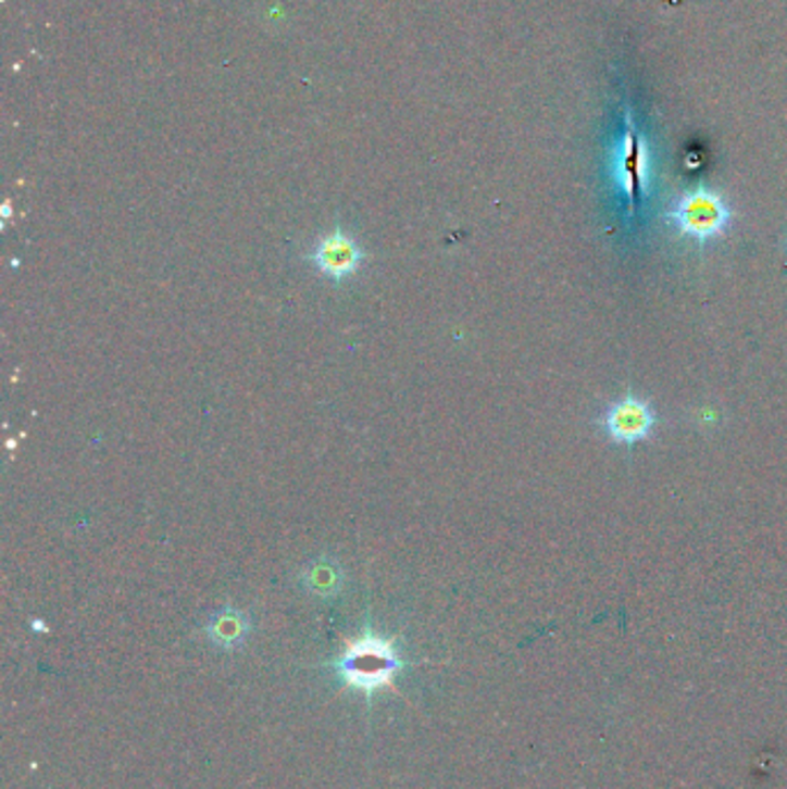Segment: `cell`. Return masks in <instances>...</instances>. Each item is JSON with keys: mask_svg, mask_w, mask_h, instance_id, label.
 Here are the masks:
<instances>
[{"mask_svg": "<svg viewBox=\"0 0 787 789\" xmlns=\"http://www.w3.org/2000/svg\"><path fill=\"white\" fill-rule=\"evenodd\" d=\"M647 180V153L642 141L637 139L633 132H628L624 146H622V158H620V183L630 199H635L637 192H642Z\"/></svg>", "mask_w": 787, "mask_h": 789, "instance_id": "cell-6", "label": "cell"}, {"mask_svg": "<svg viewBox=\"0 0 787 789\" xmlns=\"http://www.w3.org/2000/svg\"><path fill=\"white\" fill-rule=\"evenodd\" d=\"M335 669L349 686L372 694L390 684L392 676L402 669V661L388 640L367 633L337 658Z\"/></svg>", "mask_w": 787, "mask_h": 789, "instance_id": "cell-1", "label": "cell"}, {"mask_svg": "<svg viewBox=\"0 0 787 789\" xmlns=\"http://www.w3.org/2000/svg\"><path fill=\"white\" fill-rule=\"evenodd\" d=\"M670 220L677 224L682 234L696 240H709L725 231L729 222V209L716 192L696 190L684 195L672 205Z\"/></svg>", "mask_w": 787, "mask_h": 789, "instance_id": "cell-2", "label": "cell"}, {"mask_svg": "<svg viewBox=\"0 0 787 789\" xmlns=\"http://www.w3.org/2000/svg\"><path fill=\"white\" fill-rule=\"evenodd\" d=\"M250 635V618L236 608H224L205 624V637L220 649H236Z\"/></svg>", "mask_w": 787, "mask_h": 789, "instance_id": "cell-5", "label": "cell"}, {"mask_svg": "<svg viewBox=\"0 0 787 789\" xmlns=\"http://www.w3.org/2000/svg\"><path fill=\"white\" fill-rule=\"evenodd\" d=\"M310 259L318 273L340 281L361 268L365 252L359 248V242L337 229L318 242Z\"/></svg>", "mask_w": 787, "mask_h": 789, "instance_id": "cell-4", "label": "cell"}, {"mask_svg": "<svg viewBox=\"0 0 787 789\" xmlns=\"http://www.w3.org/2000/svg\"><path fill=\"white\" fill-rule=\"evenodd\" d=\"M342 581H345L342 568L328 559L312 563V566L303 573L305 589L318 598L337 596V591H340V587H342Z\"/></svg>", "mask_w": 787, "mask_h": 789, "instance_id": "cell-7", "label": "cell"}, {"mask_svg": "<svg viewBox=\"0 0 787 789\" xmlns=\"http://www.w3.org/2000/svg\"><path fill=\"white\" fill-rule=\"evenodd\" d=\"M653 425L655 416L649 402L635 398V394H626L624 400L614 402L603 418L608 437L616 443H626V446L647 439L651 435Z\"/></svg>", "mask_w": 787, "mask_h": 789, "instance_id": "cell-3", "label": "cell"}]
</instances>
